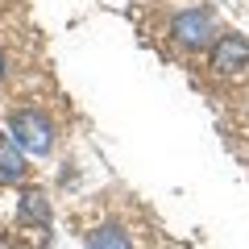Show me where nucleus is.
I'll list each match as a JSON object with an SVG mask.
<instances>
[{"mask_svg":"<svg viewBox=\"0 0 249 249\" xmlns=\"http://www.w3.org/2000/svg\"><path fill=\"white\" fill-rule=\"evenodd\" d=\"M25 216L46 220V204H42V196H37V191H29V196H25Z\"/></svg>","mask_w":249,"mask_h":249,"instance_id":"6","label":"nucleus"},{"mask_svg":"<svg viewBox=\"0 0 249 249\" xmlns=\"http://www.w3.org/2000/svg\"><path fill=\"white\" fill-rule=\"evenodd\" d=\"M88 249H133V241L124 237L121 229L108 224V229H96V232L88 237Z\"/></svg>","mask_w":249,"mask_h":249,"instance_id":"5","label":"nucleus"},{"mask_svg":"<svg viewBox=\"0 0 249 249\" xmlns=\"http://www.w3.org/2000/svg\"><path fill=\"white\" fill-rule=\"evenodd\" d=\"M170 34H175V42L178 46H187V50H204V46H212V17L208 13H199V9H187V13H178L175 21H170Z\"/></svg>","mask_w":249,"mask_h":249,"instance_id":"2","label":"nucleus"},{"mask_svg":"<svg viewBox=\"0 0 249 249\" xmlns=\"http://www.w3.org/2000/svg\"><path fill=\"white\" fill-rule=\"evenodd\" d=\"M212 71L216 75H245L249 71V42L245 37L229 34L212 46Z\"/></svg>","mask_w":249,"mask_h":249,"instance_id":"3","label":"nucleus"},{"mask_svg":"<svg viewBox=\"0 0 249 249\" xmlns=\"http://www.w3.org/2000/svg\"><path fill=\"white\" fill-rule=\"evenodd\" d=\"M9 133H13V142H17L25 154H34V158L50 154V145H54V124L46 121L37 108H21V112H13Z\"/></svg>","mask_w":249,"mask_h":249,"instance_id":"1","label":"nucleus"},{"mask_svg":"<svg viewBox=\"0 0 249 249\" xmlns=\"http://www.w3.org/2000/svg\"><path fill=\"white\" fill-rule=\"evenodd\" d=\"M0 79H4V50H0Z\"/></svg>","mask_w":249,"mask_h":249,"instance_id":"7","label":"nucleus"},{"mask_svg":"<svg viewBox=\"0 0 249 249\" xmlns=\"http://www.w3.org/2000/svg\"><path fill=\"white\" fill-rule=\"evenodd\" d=\"M21 178H25V150L0 133V187H13Z\"/></svg>","mask_w":249,"mask_h":249,"instance_id":"4","label":"nucleus"}]
</instances>
